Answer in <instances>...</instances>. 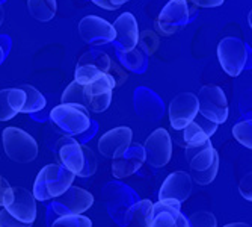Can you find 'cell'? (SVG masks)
Returning a JSON list of instances; mask_svg holds the SVG:
<instances>
[{"label":"cell","instance_id":"cell-36","mask_svg":"<svg viewBox=\"0 0 252 227\" xmlns=\"http://www.w3.org/2000/svg\"><path fill=\"white\" fill-rule=\"evenodd\" d=\"M190 2L198 8H218L223 5L225 0H190Z\"/></svg>","mask_w":252,"mask_h":227},{"label":"cell","instance_id":"cell-25","mask_svg":"<svg viewBox=\"0 0 252 227\" xmlns=\"http://www.w3.org/2000/svg\"><path fill=\"white\" fill-rule=\"evenodd\" d=\"M110 58L107 53L101 52V50H89L86 53H83L77 62V65H94L98 70H101L103 73H107L109 65H110Z\"/></svg>","mask_w":252,"mask_h":227},{"label":"cell","instance_id":"cell-39","mask_svg":"<svg viewBox=\"0 0 252 227\" xmlns=\"http://www.w3.org/2000/svg\"><path fill=\"white\" fill-rule=\"evenodd\" d=\"M223 227H251V224H246V223H230Z\"/></svg>","mask_w":252,"mask_h":227},{"label":"cell","instance_id":"cell-4","mask_svg":"<svg viewBox=\"0 0 252 227\" xmlns=\"http://www.w3.org/2000/svg\"><path fill=\"white\" fill-rule=\"evenodd\" d=\"M2 143L6 156L12 162L29 164L38 156V144L32 135L18 127H6L2 132Z\"/></svg>","mask_w":252,"mask_h":227},{"label":"cell","instance_id":"cell-10","mask_svg":"<svg viewBox=\"0 0 252 227\" xmlns=\"http://www.w3.org/2000/svg\"><path fill=\"white\" fill-rule=\"evenodd\" d=\"M115 88V82L107 73H103L93 82L83 85L85 108L97 114L104 112L112 103V96Z\"/></svg>","mask_w":252,"mask_h":227},{"label":"cell","instance_id":"cell-6","mask_svg":"<svg viewBox=\"0 0 252 227\" xmlns=\"http://www.w3.org/2000/svg\"><path fill=\"white\" fill-rule=\"evenodd\" d=\"M198 114L216 124H222L228 120V100L223 89L216 85H205L199 89Z\"/></svg>","mask_w":252,"mask_h":227},{"label":"cell","instance_id":"cell-38","mask_svg":"<svg viewBox=\"0 0 252 227\" xmlns=\"http://www.w3.org/2000/svg\"><path fill=\"white\" fill-rule=\"evenodd\" d=\"M91 2L95 3L97 6H100L103 9H106V11H115V9H118V6L113 5L110 0H91Z\"/></svg>","mask_w":252,"mask_h":227},{"label":"cell","instance_id":"cell-8","mask_svg":"<svg viewBox=\"0 0 252 227\" xmlns=\"http://www.w3.org/2000/svg\"><path fill=\"white\" fill-rule=\"evenodd\" d=\"M189 5L186 0H169L156 20V31L162 37H172L189 21Z\"/></svg>","mask_w":252,"mask_h":227},{"label":"cell","instance_id":"cell-29","mask_svg":"<svg viewBox=\"0 0 252 227\" xmlns=\"http://www.w3.org/2000/svg\"><path fill=\"white\" fill-rule=\"evenodd\" d=\"M100 75H103V72L94 65H77L74 72V80L82 85H86L97 79Z\"/></svg>","mask_w":252,"mask_h":227},{"label":"cell","instance_id":"cell-3","mask_svg":"<svg viewBox=\"0 0 252 227\" xmlns=\"http://www.w3.org/2000/svg\"><path fill=\"white\" fill-rule=\"evenodd\" d=\"M76 176L59 164L45 165L36 176L33 184V197L38 201H47L63 194L73 185Z\"/></svg>","mask_w":252,"mask_h":227},{"label":"cell","instance_id":"cell-32","mask_svg":"<svg viewBox=\"0 0 252 227\" xmlns=\"http://www.w3.org/2000/svg\"><path fill=\"white\" fill-rule=\"evenodd\" d=\"M107 75L113 79V82H115V86H121V85L127 80V72H126V68L121 67V65H120L118 62H115V61H110Z\"/></svg>","mask_w":252,"mask_h":227},{"label":"cell","instance_id":"cell-7","mask_svg":"<svg viewBox=\"0 0 252 227\" xmlns=\"http://www.w3.org/2000/svg\"><path fill=\"white\" fill-rule=\"evenodd\" d=\"M218 59L222 70L231 77H237L246 65L248 49L237 37H225L218 44Z\"/></svg>","mask_w":252,"mask_h":227},{"label":"cell","instance_id":"cell-42","mask_svg":"<svg viewBox=\"0 0 252 227\" xmlns=\"http://www.w3.org/2000/svg\"><path fill=\"white\" fill-rule=\"evenodd\" d=\"M2 61H3V49L0 47V64H2Z\"/></svg>","mask_w":252,"mask_h":227},{"label":"cell","instance_id":"cell-12","mask_svg":"<svg viewBox=\"0 0 252 227\" xmlns=\"http://www.w3.org/2000/svg\"><path fill=\"white\" fill-rule=\"evenodd\" d=\"M79 34L86 44L101 45L115 39V31L110 23L97 15H86L79 23Z\"/></svg>","mask_w":252,"mask_h":227},{"label":"cell","instance_id":"cell-11","mask_svg":"<svg viewBox=\"0 0 252 227\" xmlns=\"http://www.w3.org/2000/svg\"><path fill=\"white\" fill-rule=\"evenodd\" d=\"M144 153L145 162L151 168L165 167L172 157V138L166 129H156L145 141Z\"/></svg>","mask_w":252,"mask_h":227},{"label":"cell","instance_id":"cell-30","mask_svg":"<svg viewBox=\"0 0 252 227\" xmlns=\"http://www.w3.org/2000/svg\"><path fill=\"white\" fill-rule=\"evenodd\" d=\"M189 227H218V220L212 212L199 211L192 214L189 218Z\"/></svg>","mask_w":252,"mask_h":227},{"label":"cell","instance_id":"cell-31","mask_svg":"<svg viewBox=\"0 0 252 227\" xmlns=\"http://www.w3.org/2000/svg\"><path fill=\"white\" fill-rule=\"evenodd\" d=\"M121 61L124 62V67L128 70H139L144 64V56L139 50H130V52H121Z\"/></svg>","mask_w":252,"mask_h":227},{"label":"cell","instance_id":"cell-40","mask_svg":"<svg viewBox=\"0 0 252 227\" xmlns=\"http://www.w3.org/2000/svg\"><path fill=\"white\" fill-rule=\"evenodd\" d=\"M110 2L115 5V6H118V8H121L124 3H127V2H130V0H110Z\"/></svg>","mask_w":252,"mask_h":227},{"label":"cell","instance_id":"cell-21","mask_svg":"<svg viewBox=\"0 0 252 227\" xmlns=\"http://www.w3.org/2000/svg\"><path fill=\"white\" fill-rule=\"evenodd\" d=\"M26 94L20 86L0 89V121H8L21 112Z\"/></svg>","mask_w":252,"mask_h":227},{"label":"cell","instance_id":"cell-5","mask_svg":"<svg viewBox=\"0 0 252 227\" xmlns=\"http://www.w3.org/2000/svg\"><path fill=\"white\" fill-rule=\"evenodd\" d=\"M50 120L66 136L82 135L91 127L89 111L79 105L61 103L55 106L50 112Z\"/></svg>","mask_w":252,"mask_h":227},{"label":"cell","instance_id":"cell-23","mask_svg":"<svg viewBox=\"0 0 252 227\" xmlns=\"http://www.w3.org/2000/svg\"><path fill=\"white\" fill-rule=\"evenodd\" d=\"M28 11L39 23H47L56 15L58 5L56 0H28Z\"/></svg>","mask_w":252,"mask_h":227},{"label":"cell","instance_id":"cell-2","mask_svg":"<svg viewBox=\"0 0 252 227\" xmlns=\"http://www.w3.org/2000/svg\"><path fill=\"white\" fill-rule=\"evenodd\" d=\"M58 156L62 167L79 177H91L97 171V157L86 146L79 144L73 136H62L58 141Z\"/></svg>","mask_w":252,"mask_h":227},{"label":"cell","instance_id":"cell-35","mask_svg":"<svg viewBox=\"0 0 252 227\" xmlns=\"http://www.w3.org/2000/svg\"><path fill=\"white\" fill-rule=\"evenodd\" d=\"M0 227H32V224L21 223L15 217H12L6 209L0 211Z\"/></svg>","mask_w":252,"mask_h":227},{"label":"cell","instance_id":"cell-14","mask_svg":"<svg viewBox=\"0 0 252 227\" xmlns=\"http://www.w3.org/2000/svg\"><path fill=\"white\" fill-rule=\"evenodd\" d=\"M150 227H189L186 215L181 214V203L158 200L153 203V220Z\"/></svg>","mask_w":252,"mask_h":227},{"label":"cell","instance_id":"cell-34","mask_svg":"<svg viewBox=\"0 0 252 227\" xmlns=\"http://www.w3.org/2000/svg\"><path fill=\"white\" fill-rule=\"evenodd\" d=\"M12 187L9 182L3 176H0V208H6L12 201Z\"/></svg>","mask_w":252,"mask_h":227},{"label":"cell","instance_id":"cell-37","mask_svg":"<svg viewBox=\"0 0 252 227\" xmlns=\"http://www.w3.org/2000/svg\"><path fill=\"white\" fill-rule=\"evenodd\" d=\"M240 192H242V195L246 200L251 201V198H252V195H251V173L242 180V184H240Z\"/></svg>","mask_w":252,"mask_h":227},{"label":"cell","instance_id":"cell-18","mask_svg":"<svg viewBox=\"0 0 252 227\" xmlns=\"http://www.w3.org/2000/svg\"><path fill=\"white\" fill-rule=\"evenodd\" d=\"M131 140L133 130L130 127H115L101 135V138L98 140V151L107 159H115L131 144Z\"/></svg>","mask_w":252,"mask_h":227},{"label":"cell","instance_id":"cell-27","mask_svg":"<svg viewBox=\"0 0 252 227\" xmlns=\"http://www.w3.org/2000/svg\"><path fill=\"white\" fill-rule=\"evenodd\" d=\"M233 135L237 143H240L246 149H252V121L251 120H243L234 124L233 127Z\"/></svg>","mask_w":252,"mask_h":227},{"label":"cell","instance_id":"cell-20","mask_svg":"<svg viewBox=\"0 0 252 227\" xmlns=\"http://www.w3.org/2000/svg\"><path fill=\"white\" fill-rule=\"evenodd\" d=\"M112 26L115 31V39L120 42L124 52H130L137 47L139 28H137V20L131 12L121 14Z\"/></svg>","mask_w":252,"mask_h":227},{"label":"cell","instance_id":"cell-24","mask_svg":"<svg viewBox=\"0 0 252 227\" xmlns=\"http://www.w3.org/2000/svg\"><path fill=\"white\" fill-rule=\"evenodd\" d=\"M23 91H25L26 99H25V105H23L21 112L23 114H35L39 112L45 108V97L39 93V91L32 86V85H21L20 86Z\"/></svg>","mask_w":252,"mask_h":227},{"label":"cell","instance_id":"cell-26","mask_svg":"<svg viewBox=\"0 0 252 227\" xmlns=\"http://www.w3.org/2000/svg\"><path fill=\"white\" fill-rule=\"evenodd\" d=\"M62 103H68V105H79L85 108V94H83V85L73 80L70 85L65 88V91L62 93L61 97ZM86 109V108H85Z\"/></svg>","mask_w":252,"mask_h":227},{"label":"cell","instance_id":"cell-13","mask_svg":"<svg viewBox=\"0 0 252 227\" xmlns=\"http://www.w3.org/2000/svg\"><path fill=\"white\" fill-rule=\"evenodd\" d=\"M198 114V99L192 93H181L169 103V123L174 130H183Z\"/></svg>","mask_w":252,"mask_h":227},{"label":"cell","instance_id":"cell-1","mask_svg":"<svg viewBox=\"0 0 252 227\" xmlns=\"http://www.w3.org/2000/svg\"><path fill=\"white\" fill-rule=\"evenodd\" d=\"M185 157L190 167L192 182L198 185H210L218 176L219 154L212 141H204L195 146L185 147Z\"/></svg>","mask_w":252,"mask_h":227},{"label":"cell","instance_id":"cell-17","mask_svg":"<svg viewBox=\"0 0 252 227\" xmlns=\"http://www.w3.org/2000/svg\"><path fill=\"white\" fill-rule=\"evenodd\" d=\"M12 201L5 209L18 221L33 224L36 220V200L33 194L23 187H12Z\"/></svg>","mask_w":252,"mask_h":227},{"label":"cell","instance_id":"cell-33","mask_svg":"<svg viewBox=\"0 0 252 227\" xmlns=\"http://www.w3.org/2000/svg\"><path fill=\"white\" fill-rule=\"evenodd\" d=\"M137 44L141 45V49H142L144 53L151 56L157 50V47H158V37L154 32H151L150 34V41H148L147 37H145V32L142 35L139 34V41H137Z\"/></svg>","mask_w":252,"mask_h":227},{"label":"cell","instance_id":"cell-15","mask_svg":"<svg viewBox=\"0 0 252 227\" xmlns=\"http://www.w3.org/2000/svg\"><path fill=\"white\" fill-rule=\"evenodd\" d=\"M193 188V182L189 173L186 171H175L171 173L165 182L162 188L158 191V200H171L177 203L186 201Z\"/></svg>","mask_w":252,"mask_h":227},{"label":"cell","instance_id":"cell-41","mask_svg":"<svg viewBox=\"0 0 252 227\" xmlns=\"http://www.w3.org/2000/svg\"><path fill=\"white\" fill-rule=\"evenodd\" d=\"M3 20H5V11H3V6H2V3H0V26H2Z\"/></svg>","mask_w":252,"mask_h":227},{"label":"cell","instance_id":"cell-19","mask_svg":"<svg viewBox=\"0 0 252 227\" xmlns=\"http://www.w3.org/2000/svg\"><path fill=\"white\" fill-rule=\"evenodd\" d=\"M216 130H218L216 123L204 118L201 114H196V117L185 129L180 130L183 147L195 146V144H201L204 141H209L216 133Z\"/></svg>","mask_w":252,"mask_h":227},{"label":"cell","instance_id":"cell-22","mask_svg":"<svg viewBox=\"0 0 252 227\" xmlns=\"http://www.w3.org/2000/svg\"><path fill=\"white\" fill-rule=\"evenodd\" d=\"M124 227H150L153 220V201L141 200L133 203L124 212Z\"/></svg>","mask_w":252,"mask_h":227},{"label":"cell","instance_id":"cell-28","mask_svg":"<svg viewBox=\"0 0 252 227\" xmlns=\"http://www.w3.org/2000/svg\"><path fill=\"white\" fill-rule=\"evenodd\" d=\"M50 227H93V221L85 215H59Z\"/></svg>","mask_w":252,"mask_h":227},{"label":"cell","instance_id":"cell-9","mask_svg":"<svg viewBox=\"0 0 252 227\" xmlns=\"http://www.w3.org/2000/svg\"><path fill=\"white\" fill-rule=\"evenodd\" d=\"M50 209L59 217V215H82L83 212L89 211L94 204V195L89 191L79 188V187H70L63 194L59 197L52 198Z\"/></svg>","mask_w":252,"mask_h":227},{"label":"cell","instance_id":"cell-16","mask_svg":"<svg viewBox=\"0 0 252 227\" xmlns=\"http://www.w3.org/2000/svg\"><path fill=\"white\" fill-rule=\"evenodd\" d=\"M145 164L144 147L139 144H130L112 162V174L115 179H126L139 171Z\"/></svg>","mask_w":252,"mask_h":227}]
</instances>
